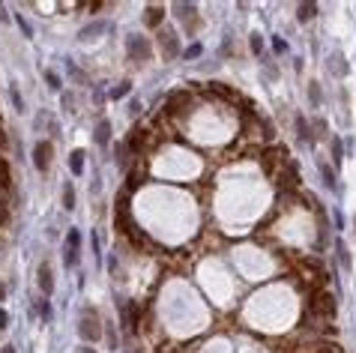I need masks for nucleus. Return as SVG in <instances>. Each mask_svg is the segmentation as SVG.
Returning a JSON list of instances; mask_svg holds the SVG:
<instances>
[{
	"instance_id": "20",
	"label": "nucleus",
	"mask_w": 356,
	"mask_h": 353,
	"mask_svg": "<svg viewBox=\"0 0 356 353\" xmlns=\"http://www.w3.org/2000/svg\"><path fill=\"white\" fill-rule=\"evenodd\" d=\"M321 171H324V180H326V186H335V177H332V171H329L326 165H324Z\"/></svg>"
},
{
	"instance_id": "8",
	"label": "nucleus",
	"mask_w": 356,
	"mask_h": 353,
	"mask_svg": "<svg viewBox=\"0 0 356 353\" xmlns=\"http://www.w3.org/2000/svg\"><path fill=\"white\" fill-rule=\"evenodd\" d=\"M66 249H72V252H81V233H78L75 227L66 233Z\"/></svg>"
},
{
	"instance_id": "27",
	"label": "nucleus",
	"mask_w": 356,
	"mask_h": 353,
	"mask_svg": "<svg viewBox=\"0 0 356 353\" xmlns=\"http://www.w3.org/2000/svg\"><path fill=\"white\" fill-rule=\"evenodd\" d=\"M78 353H93V350L90 347H78Z\"/></svg>"
},
{
	"instance_id": "18",
	"label": "nucleus",
	"mask_w": 356,
	"mask_h": 353,
	"mask_svg": "<svg viewBox=\"0 0 356 353\" xmlns=\"http://www.w3.org/2000/svg\"><path fill=\"white\" fill-rule=\"evenodd\" d=\"M18 27H21V33H24V36H27V39H30V36H33V27H30V24H27V21H24V18H18Z\"/></svg>"
},
{
	"instance_id": "1",
	"label": "nucleus",
	"mask_w": 356,
	"mask_h": 353,
	"mask_svg": "<svg viewBox=\"0 0 356 353\" xmlns=\"http://www.w3.org/2000/svg\"><path fill=\"white\" fill-rule=\"evenodd\" d=\"M33 165H36V171H48V165H51V144L48 141H39L36 144V150H33Z\"/></svg>"
},
{
	"instance_id": "11",
	"label": "nucleus",
	"mask_w": 356,
	"mask_h": 353,
	"mask_svg": "<svg viewBox=\"0 0 356 353\" xmlns=\"http://www.w3.org/2000/svg\"><path fill=\"white\" fill-rule=\"evenodd\" d=\"M159 21H162V9H159V6H150V9H147V24L156 27Z\"/></svg>"
},
{
	"instance_id": "24",
	"label": "nucleus",
	"mask_w": 356,
	"mask_h": 353,
	"mask_svg": "<svg viewBox=\"0 0 356 353\" xmlns=\"http://www.w3.org/2000/svg\"><path fill=\"white\" fill-rule=\"evenodd\" d=\"M272 48L279 51V54H285V42H282V39H275V42H272Z\"/></svg>"
},
{
	"instance_id": "14",
	"label": "nucleus",
	"mask_w": 356,
	"mask_h": 353,
	"mask_svg": "<svg viewBox=\"0 0 356 353\" xmlns=\"http://www.w3.org/2000/svg\"><path fill=\"white\" fill-rule=\"evenodd\" d=\"M296 129H299V138H302V141H311V132H308V126H305V120H302V117L296 120Z\"/></svg>"
},
{
	"instance_id": "19",
	"label": "nucleus",
	"mask_w": 356,
	"mask_h": 353,
	"mask_svg": "<svg viewBox=\"0 0 356 353\" xmlns=\"http://www.w3.org/2000/svg\"><path fill=\"white\" fill-rule=\"evenodd\" d=\"M12 105H15L18 111H24V102H21V93H18L15 87H12Z\"/></svg>"
},
{
	"instance_id": "22",
	"label": "nucleus",
	"mask_w": 356,
	"mask_h": 353,
	"mask_svg": "<svg viewBox=\"0 0 356 353\" xmlns=\"http://www.w3.org/2000/svg\"><path fill=\"white\" fill-rule=\"evenodd\" d=\"M6 323H9V315H6L3 308H0V329H6Z\"/></svg>"
},
{
	"instance_id": "7",
	"label": "nucleus",
	"mask_w": 356,
	"mask_h": 353,
	"mask_svg": "<svg viewBox=\"0 0 356 353\" xmlns=\"http://www.w3.org/2000/svg\"><path fill=\"white\" fill-rule=\"evenodd\" d=\"M111 141V123L108 120H99V126H96V144H108Z\"/></svg>"
},
{
	"instance_id": "26",
	"label": "nucleus",
	"mask_w": 356,
	"mask_h": 353,
	"mask_svg": "<svg viewBox=\"0 0 356 353\" xmlns=\"http://www.w3.org/2000/svg\"><path fill=\"white\" fill-rule=\"evenodd\" d=\"M0 353H15V347H12V344H6L3 350H0Z\"/></svg>"
},
{
	"instance_id": "13",
	"label": "nucleus",
	"mask_w": 356,
	"mask_h": 353,
	"mask_svg": "<svg viewBox=\"0 0 356 353\" xmlns=\"http://www.w3.org/2000/svg\"><path fill=\"white\" fill-rule=\"evenodd\" d=\"M45 81L54 87V90H60V75L57 72H51V69H45Z\"/></svg>"
},
{
	"instance_id": "10",
	"label": "nucleus",
	"mask_w": 356,
	"mask_h": 353,
	"mask_svg": "<svg viewBox=\"0 0 356 353\" xmlns=\"http://www.w3.org/2000/svg\"><path fill=\"white\" fill-rule=\"evenodd\" d=\"M63 207H66V210H72V207H75V189H72V183H66V186H63Z\"/></svg>"
},
{
	"instance_id": "16",
	"label": "nucleus",
	"mask_w": 356,
	"mask_h": 353,
	"mask_svg": "<svg viewBox=\"0 0 356 353\" xmlns=\"http://www.w3.org/2000/svg\"><path fill=\"white\" fill-rule=\"evenodd\" d=\"M126 93H129V81H123V84L117 87V90H114L111 96H114V99H120V96H126Z\"/></svg>"
},
{
	"instance_id": "6",
	"label": "nucleus",
	"mask_w": 356,
	"mask_h": 353,
	"mask_svg": "<svg viewBox=\"0 0 356 353\" xmlns=\"http://www.w3.org/2000/svg\"><path fill=\"white\" fill-rule=\"evenodd\" d=\"M69 168H72V174H81V171H84V150H72Z\"/></svg>"
},
{
	"instance_id": "28",
	"label": "nucleus",
	"mask_w": 356,
	"mask_h": 353,
	"mask_svg": "<svg viewBox=\"0 0 356 353\" xmlns=\"http://www.w3.org/2000/svg\"><path fill=\"white\" fill-rule=\"evenodd\" d=\"M3 296H6V288H3V285H0V299H3Z\"/></svg>"
},
{
	"instance_id": "2",
	"label": "nucleus",
	"mask_w": 356,
	"mask_h": 353,
	"mask_svg": "<svg viewBox=\"0 0 356 353\" xmlns=\"http://www.w3.org/2000/svg\"><path fill=\"white\" fill-rule=\"evenodd\" d=\"M81 338L84 341H96L99 338V318L93 315V311H84V318H81Z\"/></svg>"
},
{
	"instance_id": "3",
	"label": "nucleus",
	"mask_w": 356,
	"mask_h": 353,
	"mask_svg": "<svg viewBox=\"0 0 356 353\" xmlns=\"http://www.w3.org/2000/svg\"><path fill=\"white\" fill-rule=\"evenodd\" d=\"M311 311H314V315H324V318H332L335 315V299L329 293H318L314 302H311Z\"/></svg>"
},
{
	"instance_id": "23",
	"label": "nucleus",
	"mask_w": 356,
	"mask_h": 353,
	"mask_svg": "<svg viewBox=\"0 0 356 353\" xmlns=\"http://www.w3.org/2000/svg\"><path fill=\"white\" fill-rule=\"evenodd\" d=\"M197 54H201V45H192V48L186 51V57H197Z\"/></svg>"
},
{
	"instance_id": "12",
	"label": "nucleus",
	"mask_w": 356,
	"mask_h": 353,
	"mask_svg": "<svg viewBox=\"0 0 356 353\" xmlns=\"http://www.w3.org/2000/svg\"><path fill=\"white\" fill-rule=\"evenodd\" d=\"M314 12H318V6H308V3H302V6H299V21H308Z\"/></svg>"
},
{
	"instance_id": "17",
	"label": "nucleus",
	"mask_w": 356,
	"mask_h": 353,
	"mask_svg": "<svg viewBox=\"0 0 356 353\" xmlns=\"http://www.w3.org/2000/svg\"><path fill=\"white\" fill-rule=\"evenodd\" d=\"M252 51H255V54H260V51H263V42H260V36H258V33L252 36Z\"/></svg>"
},
{
	"instance_id": "15",
	"label": "nucleus",
	"mask_w": 356,
	"mask_h": 353,
	"mask_svg": "<svg viewBox=\"0 0 356 353\" xmlns=\"http://www.w3.org/2000/svg\"><path fill=\"white\" fill-rule=\"evenodd\" d=\"M39 315H42L45 321L51 318V305H48V299H42V302H39Z\"/></svg>"
},
{
	"instance_id": "9",
	"label": "nucleus",
	"mask_w": 356,
	"mask_h": 353,
	"mask_svg": "<svg viewBox=\"0 0 356 353\" xmlns=\"http://www.w3.org/2000/svg\"><path fill=\"white\" fill-rule=\"evenodd\" d=\"M162 45H165V51H168L171 57H177V54H180V48H177V39H174V33L162 36Z\"/></svg>"
},
{
	"instance_id": "4",
	"label": "nucleus",
	"mask_w": 356,
	"mask_h": 353,
	"mask_svg": "<svg viewBox=\"0 0 356 353\" xmlns=\"http://www.w3.org/2000/svg\"><path fill=\"white\" fill-rule=\"evenodd\" d=\"M36 279H39V290H42L45 296L54 290V276H51V266H48V263H39V272H36Z\"/></svg>"
},
{
	"instance_id": "21",
	"label": "nucleus",
	"mask_w": 356,
	"mask_h": 353,
	"mask_svg": "<svg viewBox=\"0 0 356 353\" xmlns=\"http://www.w3.org/2000/svg\"><path fill=\"white\" fill-rule=\"evenodd\" d=\"M338 255H341V263L350 269V255H347V249H344V246H338Z\"/></svg>"
},
{
	"instance_id": "25",
	"label": "nucleus",
	"mask_w": 356,
	"mask_h": 353,
	"mask_svg": "<svg viewBox=\"0 0 356 353\" xmlns=\"http://www.w3.org/2000/svg\"><path fill=\"white\" fill-rule=\"evenodd\" d=\"M0 21H9V15H6V6L0 3Z\"/></svg>"
},
{
	"instance_id": "5",
	"label": "nucleus",
	"mask_w": 356,
	"mask_h": 353,
	"mask_svg": "<svg viewBox=\"0 0 356 353\" xmlns=\"http://www.w3.org/2000/svg\"><path fill=\"white\" fill-rule=\"evenodd\" d=\"M129 54L132 57H147L150 54V48H147V42H141V36H129Z\"/></svg>"
}]
</instances>
